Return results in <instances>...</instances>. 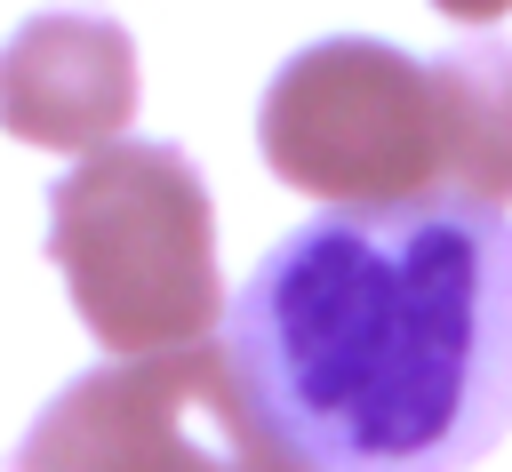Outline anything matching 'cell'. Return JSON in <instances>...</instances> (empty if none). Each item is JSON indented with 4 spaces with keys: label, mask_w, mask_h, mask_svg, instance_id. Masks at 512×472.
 I'll return each mask as SVG.
<instances>
[{
    "label": "cell",
    "mask_w": 512,
    "mask_h": 472,
    "mask_svg": "<svg viewBox=\"0 0 512 472\" xmlns=\"http://www.w3.org/2000/svg\"><path fill=\"white\" fill-rule=\"evenodd\" d=\"M224 352L296 472H472L512 432V216L328 208L256 256Z\"/></svg>",
    "instance_id": "6da1fadb"
},
{
    "label": "cell",
    "mask_w": 512,
    "mask_h": 472,
    "mask_svg": "<svg viewBox=\"0 0 512 472\" xmlns=\"http://www.w3.org/2000/svg\"><path fill=\"white\" fill-rule=\"evenodd\" d=\"M48 256L88 336L120 360L184 352L224 312L216 208L176 144H104L48 184Z\"/></svg>",
    "instance_id": "7a4b0ae2"
},
{
    "label": "cell",
    "mask_w": 512,
    "mask_h": 472,
    "mask_svg": "<svg viewBox=\"0 0 512 472\" xmlns=\"http://www.w3.org/2000/svg\"><path fill=\"white\" fill-rule=\"evenodd\" d=\"M256 144L280 184L336 208H400L448 192V88L432 56L392 40H312L296 48L264 104ZM456 200V192H448Z\"/></svg>",
    "instance_id": "3957f363"
},
{
    "label": "cell",
    "mask_w": 512,
    "mask_h": 472,
    "mask_svg": "<svg viewBox=\"0 0 512 472\" xmlns=\"http://www.w3.org/2000/svg\"><path fill=\"white\" fill-rule=\"evenodd\" d=\"M8 472H296L264 432L224 344H184L152 360H112L72 376Z\"/></svg>",
    "instance_id": "277c9868"
},
{
    "label": "cell",
    "mask_w": 512,
    "mask_h": 472,
    "mask_svg": "<svg viewBox=\"0 0 512 472\" xmlns=\"http://www.w3.org/2000/svg\"><path fill=\"white\" fill-rule=\"evenodd\" d=\"M136 120V40L112 16H32L0 48V128L40 152H104Z\"/></svg>",
    "instance_id": "5b68a950"
},
{
    "label": "cell",
    "mask_w": 512,
    "mask_h": 472,
    "mask_svg": "<svg viewBox=\"0 0 512 472\" xmlns=\"http://www.w3.org/2000/svg\"><path fill=\"white\" fill-rule=\"evenodd\" d=\"M432 64L448 88V192L504 208L512 200V40H464Z\"/></svg>",
    "instance_id": "8992f818"
},
{
    "label": "cell",
    "mask_w": 512,
    "mask_h": 472,
    "mask_svg": "<svg viewBox=\"0 0 512 472\" xmlns=\"http://www.w3.org/2000/svg\"><path fill=\"white\" fill-rule=\"evenodd\" d=\"M440 16H456V24H488V16H504L512 0H432Z\"/></svg>",
    "instance_id": "52a82bcc"
}]
</instances>
